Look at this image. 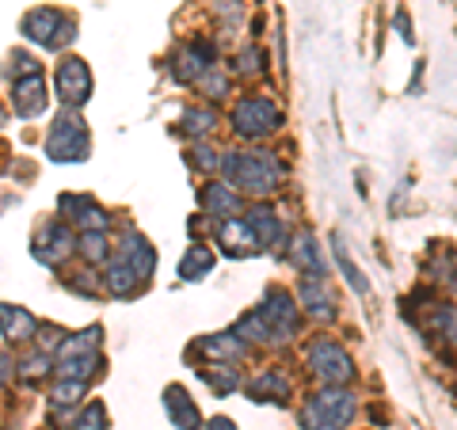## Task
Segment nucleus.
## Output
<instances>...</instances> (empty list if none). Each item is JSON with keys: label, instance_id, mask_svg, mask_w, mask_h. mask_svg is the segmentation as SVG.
<instances>
[{"label": "nucleus", "instance_id": "nucleus-1", "mask_svg": "<svg viewBox=\"0 0 457 430\" xmlns=\"http://www.w3.org/2000/svg\"><path fill=\"white\" fill-rule=\"evenodd\" d=\"M221 171L240 194H270L282 183V164L270 153H228L221 156Z\"/></svg>", "mask_w": 457, "mask_h": 430}, {"label": "nucleus", "instance_id": "nucleus-2", "mask_svg": "<svg viewBox=\"0 0 457 430\" xmlns=\"http://www.w3.org/2000/svg\"><path fill=\"white\" fill-rule=\"evenodd\" d=\"M354 415V396L343 389V385H332V389H320L317 396L305 400L302 408V423L305 430H343Z\"/></svg>", "mask_w": 457, "mask_h": 430}, {"label": "nucleus", "instance_id": "nucleus-3", "mask_svg": "<svg viewBox=\"0 0 457 430\" xmlns=\"http://www.w3.org/2000/svg\"><path fill=\"white\" fill-rule=\"evenodd\" d=\"M46 156L57 164H73V161H84V156H88V130H84V119L73 107L65 114H57V122L50 126Z\"/></svg>", "mask_w": 457, "mask_h": 430}, {"label": "nucleus", "instance_id": "nucleus-4", "mask_svg": "<svg viewBox=\"0 0 457 430\" xmlns=\"http://www.w3.org/2000/svg\"><path fill=\"white\" fill-rule=\"evenodd\" d=\"M23 35L46 50H62L73 42L77 23L57 8H35V12H27V20H23Z\"/></svg>", "mask_w": 457, "mask_h": 430}, {"label": "nucleus", "instance_id": "nucleus-5", "mask_svg": "<svg viewBox=\"0 0 457 430\" xmlns=\"http://www.w3.org/2000/svg\"><path fill=\"white\" fill-rule=\"evenodd\" d=\"M278 126H282V111L263 95L240 99L237 111H233V130L240 137H263L270 130H278Z\"/></svg>", "mask_w": 457, "mask_h": 430}, {"label": "nucleus", "instance_id": "nucleus-6", "mask_svg": "<svg viewBox=\"0 0 457 430\" xmlns=\"http://www.w3.org/2000/svg\"><path fill=\"white\" fill-rule=\"evenodd\" d=\"M309 366H312V374L320 377V385H347L354 377V366H351V354L339 347V343L332 339H324L312 347L309 354Z\"/></svg>", "mask_w": 457, "mask_h": 430}, {"label": "nucleus", "instance_id": "nucleus-7", "mask_svg": "<svg viewBox=\"0 0 457 430\" xmlns=\"http://www.w3.org/2000/svg\"><path fill=\"white\" fill-rule=\"evenodd\" d=\"M263 317V324L270 327V339L282 343V339H290L294 335V324H297V305H294V297L286 294V290H267L263 297V305L255 309Z\"/></svg>", "mask_w": 457, "mask_h": 430}, {"label": "nucleus", "instance_id": "nucleus-8", "mask_svg": "<svg viewBox=\"0 0 457 430\" xmlns=\"http://www.w3.org/2000/svg\"><path fill=\"white\" fill-rule=\"evenodd\" d=\"M57 95L65 99V107H84L92 95V73L80 57H65L57 65Z\"/></svg>", "mask_w": 457, "mask_h": 430}, {"label": "nucleus", "instance_id": "nucleus-9", "mask_svg": "<svg viewBox=\"0 0 457 430\" xmlns=\"http://www.w3.org/2000/svg\"><path fill=\"white\" fill-rule=\"evenodd\" d=\"M73 252H77V236L62 221H46V228L38 233V244H35V260L46 267H62Z\"/></svg>", "mask_w": 457, "mask_h": 430}, {"label": "nucleus", "instance_id": "nucleus-10", "mask_svg": "<svg viewBox=\"0 0 457 430\" xmlns=\"http://www.w3.org/2000/svg\"><path fill=\"white\" fill-rule=\"evenodd\" d=\"M46 80H42V73H31V77H20L16 84H12V107H16L20 119H38L42 111H46Z\"/></svg>", "mask_w": 457, "mask_h": 430}, {"label": "nucleus", "instance_id": "nucleus-11", "mask_svg": "<svg viewBox=\"0 0 457 430\" xmlns=\"http://www.w3.org/2000/svg\"><path fill=\"white\" fill-rule=\"evenodd\" d=\"M62 210H69V218L77 221L80 233H107V210L92 203L88 194H65Z\"/></svg>", "mask_w": 457, "mask_h": 430}, {"label": "nucleus", "instance_id": "nucleus-12", "mask_svg": "<svg viewBox=\"0 0 457 430\" xmlns=\"http://www.w3.org/2000/svg\"><path fill=\"white\" fill-rule=\"evenodd\" d=\"M164 411H168L171 426H179V430H203V415H198L195 400L183 393L179 385H168V389H164Z\"/></svg>", "mask_w": 457, "mask_h": 430}, {"label": "nucleus", "instance_id": "nucleus-13", "mask_svg": "<svg viewBox=\"0 0 457 430\" xmlns=\"http://www.w3.org/2000/svg\"><path fill=\"white\" fill-rule=\"evenodd\" d=\"M210 57H213L210 42H195V46H187L183 54H176V62H171V73H176V80H183V84L203 80V77H206V69L213 65Z\"/></svg>", "mask_w": 457, "mask_h": 430}, {"label": "nucleus", "instance_id": "nucleus-14", "mask_svg": "<svg viewBox=\"0 0 457 430\" xmlns=\"http://www.w3.org/2000/svg\"><path fill=\"white\" fill-rule=\"evenodd\" d=\"M218 240H221V248L225 255H233V260H245V255L252 252H260V240H255L252 233V225L245 221H237V218H228L221 228H218Z\"/></svg>", "mask_w": 457, "mask_h": 430}, {"label": "nucleus", "instance_id": "nucleus-15", "mask_svg": "<svg viewBox=\"0 0 457 430\" xmlns=\"http://www.w3.org/2000/svg\"><path fill=\"white\" fill-rule=\"evenodd\" d=\"M114 260H122L141 282H145V278L153 275V267H156L153 248L145 244V236H137V233H126V240H122V248H119V255H114Z\"/></svg>", "mask_w": 457, "mask_h": 430}, {"label": "nucleus", "instance_id": "nucleus-16", "mask_svg": "<svg viewBox=\"0 0 457 430\" xmlns=\"http://www.w3.org/2000/svg\"><path fill=\"white\" fill-rule=\"evenodd\" d=\"M198 203L210 218H233V213H240V191L228 187V183H206Z\"/></svg>", "mask_w": 457, "mask_h": 430}, {"label": "nucleus", "instance_id": "nucleus-17", "mask_svg": "<svg viewBox=\"0 0 457 430\" xmlns=\"http://www.w3.org/2000/svg\"><path fill=\"white\" fill-rule=\"evenodd\" d=\"M297 297H302V305H305L309 317H317V320H332L336 317V297L328 294L324 278H305L302 290H297Z\"/></svg>", "mask_w": 457, "mask_h": 430}, {"label": "nucleus", "instance_id": "nucleus-18", "mask_svg": "<svg viewBox=\"0 0 457 430\" xmlns=\"http://www.w3.org/2000/svg\"><path fill=\"white\" fill-rule=\"evenodd\" d=\"M290 260H294V267H302L309 278H324V275H328L324 255H320V244L312 240L309 233H302V236L290 244Z\"/></svg>", "mask_w": 457, "mask_h": 430}, {"label": "nucleus", "instance_id": "nucleus-19", "mask_svg": "<svg viewBox=\"0 0 457 430\" xmlns=\"http://www.w3.org/2000/svg\"><path fill=\"white\" fill-rule=\"evenodd\" d=\"M0 332H4L8 343H27V339L38 332V324H35V317L27 309L0 305Z\"/></svg>", "mask_w": 457, "mask_h": 430}, {"label": "nucleus", "instance_id": "nucleus-20", "mask_svg": "<svg viewBox=\"0 0 457 430\" xmlns=\"http://www.w3.org/2000/svg\"><path fill=\"white\" fill-rule=\"evenodd\" d=\"M252 233H255V240L263 244V248H270V252H278L282 248V221L275 218V210H252Z\"/></svg>", "mask_w": 457, "mask_h": 430}, {"label": "nucleus", "instance_id": "nucleus-21", "mask_svg": "<svg viewBox=\"0 0 457 430\" xmlns=\"http://www.w3.org/2000/svg\"><path fill=\"white\" fill-rule=\"evenodd\" d=\"M141 285H145V282H141L122 260H111V263H107V290H111L114 297H130V294L141 290Z\"/></svg>", "mask_w": 457, "mask_h": 430}, {"label": "nucleus", "instance_id": "nucleus-22", "mask_svg": "<svg viewBox=\"0 0 457 430\" xmlns=\"http://www.w3.org/2000/svg\"><path fill=\"white\" fill-rule=\"evenodd\" d=\"M99 351V327H88L80 335H65L62 347H57V362H69V358H84Z\"/></svg>", "mask_w": 457, "mask_h": 430}, {"label": "nucleus", "instance_id": "nucleus-23", "mask_svg": "<svg viewBox=\"0 0 457 430\" xmlns=\"http://www.w3.org/2000/svg\"><path fill=\"white\" fill-rule=\"evenodd\" d=\"M198 351H203L206 358H221V362H228V358H240L245 354V339H240L237 332L233 335H210V339H203L198 343Z\"/></svg>", "mask_w": 457, "mask_h": 430}, {"label": "nucleus", "instance_id": "nucleus-24", "mask_svg": "<svg viewBox=\"0 0 457 430\" xmlns=\"http://www.w3.org/2000/svg\"><path fill=\"white\" fill-rule=\"evenodd\" d=\"M210 267H213V255L198 244V248H191L187 255H183V263H179V275L187 278V282H198V278H206L210 275Z\"/></svg>", "mask_w": 457, "mask_h": 430}, {"label": "nucleus", "instance_id": "nucleus-25", "mask_svg": "<svg viewBox=\"0 0 457 430\" xmlns=\"http://www.w3.org/2000/svg\"><path fill=\"white\" fill-rule=\"evenodd\" d=\"M267 393L275 396V400L278 396H290V377H286L282 369H267V374L252 385V400H267Z\"/></svg>", "mask_w": 457, "mask_h": 430}, {"label": "nucleus", "instance_id": "nucleus-26", "mask_svg": "<svg viewBox=\"0 0 457 430\" xmlns=\"http://www.w3.org/2000/svg\"><path fill=\"white\" fill-rule=\"evenodd\" d=\"M77 248H80V255L88 263H107V236L104 233H84L77 240Z\"/></svg>", "mask_w": 457, "mask_h": 430}, {"label": "nucleus", "instance_id": "nucleus-27", "mask_svg": "<svg viewBox=\"0 0 457 430\" xmlns=\"http://www.w3.org/2000/svg\"><path fill=\"white\" fill-rule=\"evenodd\" d=\"M99 366V351L96 354H84V358H69L62 362V377H73V381H88Z\"/></svg>", "mask_w": 457, "mask_h": 430}, {"label": "nucleus", "instance_id": "nucleus-28", "mask_svg": "<svg viewBox=\"0 0 457 430\" xmlns=\"http://www.w3.org/2000/svg\"><path fill=\"white\" fill-rule=\"evenodd\" d=\"M237 335L245 339V343H263V339H270V327L263 324L260 312H248V317L237 324Z\"/></svg>", "mask_w": 457, "mask_h": 430}, {"label": "nucleus", "instance_id": "nucleus-29", "mask_svg": "<svg viewBox=\"0 0 457 430\" xmlns=\"http://www.w3.org/2000/svg\"><path fill=\"white\" fill-rule=\"evenodd\" d=\"M84 396V381H73V377H65L62 385L54 389V396H50V404L54 408H77V400Z\"/></svg>", "mask_w": 457, "mask_h": 430}, {"label": "nucleus", "instance_id": "nucleus-30", "mask_svg": "<svg viewBox=\"0 0 457 430\" xmlns=\"http://www.w3.org/2000/svg\"><path fill=\"white\" fill-rule=\"evenodd\" d=\"M332 252H336V263L343 267V275H347V282L354 285V294H370V282L359 275V267H354V260H347V252H343V244H339V240L332 244Z\"/></svg>", "mask_w": 457, "mask_h": 430}, {"label": "nucleus", "instance_id": "nucleus-31", "mask_svg": "<svg viewBox=\"0 0 457 430\" xmlns=\"http://www.w3.org/2000/svg\"><path fill=\"white\" fill-rule=\"evenodd\" d=\"M73 430H107V408L88 404L80 415H73Z\"/></svg>", "mask_w": 457, "mask_h": 430}, {"label": "nucleus", "instance_id": "nucleus-32", "mask_svg": "<svg viewBox=\"0 0 457 430\" xmlns=\"http://www.w3.org/2000/svg\"><path fill=\"white\" fill-rule=\"evenodd\" d=\"M213 126H218V122H213V111H187V114H183V134H191V137H203V134H210L213 130Z\"/></svg>", "mask_w": 457, "mask_h": 430}, {"label": "nucleus", "instance_id": "nucleus-33", "mask_svg": "<svg viewBox=\"0 0 457 430\" xmlns=\"http://www.w3.org/2000/svg\"><path fill=\"white\" fill-rule=\"evenodd\" d=\"M206 381H210V389L218 393V396H225V393H233L237 385H240V377H237V369H228V366H218V369H210L206 374Z\"/></svg>", "mask_w": 457, "mask_h": 430}, {"label": "nucleus", "instance_id": "nucleus-34", "mask_svg": "<svg viewBox=\"0 0 457 430\" xmlns=\"http://www.w3.org/2000/svg\"><path fill=\"white\" fill-rule=\"evenodd\" d=\"M42 374H50V354H35V358H27V362L20 366V377H27V381H35Z\"/></svg>", "mask_w": 457, "mask_h": 430}, {"label": "nucleus", "instance_id": "nucleus-35", "mask_svg": "<svg viewBox=\"0 0 457 430\" xmlns=\"http://www.w3.org/2000/svg\"><path fill=\"white\" fill-rule=\"evenodd\" d=\"M31 73H38V62H35V57H27V54H16V57H12V80L31 77Z\"/></svg>", "mask_w": 457, "mask_h": 430}, {"label": "nucleus", "instance_id": "nucleus-36", "mask_svg": "<svg viewBox=\"0 0 457 430\" xmlns=\"http://www.w3.org/2000/svg\"><path fill=\"white\" fill-rule=\"evenodd\" d=\"M195 164L206 168V171H213V168H221V156H213L210 145H198V149H195Z\"/></svg>", "mask_w": 457, "mask_h": 430}, {"label": "nucleus", "instance_id": "nucleus-37", "mask_svg": "<svg viewBox=\"0 0 457 430\" xmlns=\"http://www.w3.org/2000/svg\"><path fill=\"white\" fill-rule=\"evenodd\" d=\"M203 88H210V95H213V99L225 95V77H221V73H210V77H203Z\"/></svg>", "mask_w": 457, "mask_h": 430}, {"label": "nucleus", "instance_id": "nucleus-38", "mask_svg": "<svg viewBox=\"0 0 457 430\" xmlns=\"http://www.w3.org/2000/svg\"><path fill=\"white\" fill-rule=\"evenodd\" d=\"M255 69V50H248L245 57H240V73H252Z\"/></svg>", "mask_w": 457, "mask_h": 430}, {"label": "nucleus", "instance_id": "nucleus-39", "mask_svg": "<svg viewBox=\"0 0 457 430\" xmlns=\"http://www.w3.org/2000/svg\"><path fill=\"white\" fill-rule=\"evenodd\" d=\"M210 430H237V426H233V419H213Z\"/></svg>", "mask_w": 457, "mask_h": 430}, {"label": "nucleus", "instance_id": "nucleus-40", "mask_svg": "<svg viewBox=\"0 0 457 430\" xmlns=\"http://www.w3.org/2000/svg\"><path fill=\"white\" fill-rule=\"evenodd\" d=\"M0 126H4V111H0Z\"/></svg>", "mask_w": 457, "mask_h": 430}]
</instances>
